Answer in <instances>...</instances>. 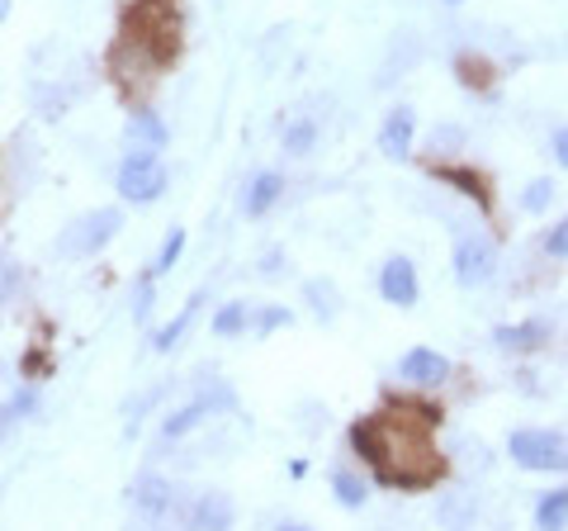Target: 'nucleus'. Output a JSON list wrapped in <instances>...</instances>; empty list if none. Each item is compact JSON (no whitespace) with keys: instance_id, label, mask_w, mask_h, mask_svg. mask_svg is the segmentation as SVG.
<instances>
[{"instance_id":"1","label":"nucleus","mask_w":568,"mask_h":531,"mask_svg":"<svg viewBox=\"0 0 568 531\" xmlns=\"http://www.w3.org/2000/svg\"><path fill=\"white\" fill-rule=\"evenodd\" d=\"M440 422V409L426 403H398L388 413H375L351 428L355 455H365L375 465L379 484L394 489H432L446 470V460L432 447V428Z\"/></svg>"},{"instance_id":"2","label":"nucleus","mask_w":568,"mask_h":531,"mask_svg":"<svg viewBox=\"0 0 568 531\" xmlns=\"http://www.w3.org/2000/svg\"><path fill=\"white\" fill-rule=\"evenodd\" d=\"M507 451L521 470H536V474H559L568 470V437L564 432H549V428H521L507 437Z\"/></svg>"},{"instance_id":"3","label":"nucleus","mask_w":568,"mask_h":531,"mask_svg":"<svg viewBox=\"0 0 568 531\" xmlns=\"http://www.w3.org/2000/svg\"><path fill=\"white\" fill-rule=\"evenodd\" d=\"M162 190H166V167L156 162V152H133V157H123V167H119V194H123V200L148 204V200H156Z\"/></svg>"},{"instance_id":"4","label":"nucleus","mask_w":568,"mask_h":531,"mask_svg":"<svg viewBox=\"0 0 568 531\" xmlns=\"http://www.w3.org/2000/svg\"><path fill=\"white\" fill-rule=\"evenodd\" d=\"M497 271V247L488 233H465L455 242V280L465 290H478V285H488Z\"/></svg>"},{"instance_id":"5","label":"nucleus","mask_w":568,"mask_h":531,"mask_svg":"<svg viewBox=\"0 0 568 531\" xmlns=\"http://www.w3.org/2000/svg\"><path fill=\"white\" fill-rule=\"evenodd\" d=\"M114 233H119V209H100V214H85V219L71 223L58 238V247L67 257H95Z\"/></svg>"},{"instance_id":"6","label":"nucleus","mask_w":568,"mask_h":531,"mask_svg":"<svg viewBox=\"0 0 568 531\" xmlns=\"http://www.w3.org/2000/svg\"><path fill=\"white\" fill-rule=\"evenodd\" d=\"M379 294H384L394 309H413V304H417V294H422V285H417V266L407 261V257H388V261H384V271H379Z\"/></svg>"},{"instance_id":"7","label":"nucleus","mask_w":568,"mask_h":531,"mask_svg":"<svg viewBox=\"0 0 568 531\" xmlns=\"http://www.w3.org/2000/svg\"><path fill=\"white\" fill-rule=\"evenodd\" d=\"M398 375L407 380V384H440L450 375V361L440 357V351H432V347H413L407 357L398 361Z\"/></svg>"},{"instance_id":"8","label":"nucleus","mask_w":568,"mask_h":531,"mask_svg":"<svg viewBox=\"0 0 568 531\" xmlns=\"http://www.w3.org/2000/svg\"><path fill=\"white\" fill-rule=\"evenodd\" d=\"M129 499H133V508H138L148 522H162L166 512H171V503H175V489H171L166 480H156V474H142Z\"/></svg>"},{"instance_id":"9","label":"nucleus","mask_w":568,"mask_h":531,"mask_svg":"<svg viewBox=\"0 0 568 531\" xmlns=\"http://www.w3.org/2000/svg\"><path fill=\"white\" fill-rule=\"evenodd\" d=\"M413 133H417V114L398 104V110H388L384 129H379V152L384 157H407L413 152Z\"/></svg>"},{"instance_id":"10","label":"nucleus","mask_w":568,"mask_h":531,"mask_svg":"<svg viewBox=\"0 0 568 531\" xmlns=\"http://www.w3.org/2000/svg\"><path fill=\"white\" fill-rule=\"evenodd\" d=\"M493 342L503 351H540L549 342V323L545 318H526V323H503L493 332Z\"/></svg>"},{"instance_id":"11","label":"nucleus","mask_w":568,"mask_h":531,"mask_svg":"<svg viewBox=\"0 0 568 531\" xmlns=\"http://www.w3.org/2000/svg\"><path fill=\"white\" fill-rule=\"evenodd\" d=\"M129 143L142 152H162L166 148V123L156 119V110H133L129 119Z\"/></svg>"},{"instance_id":"12","label":"nucleus","mask_w":568,"mask_h":531,"mask_svg":"<svg viewBox=\"0 0 568 531\" xmlns=\"http://www.w3.org/2000/svg\"><path fill=\"white\" fill-rule=\"evenodd\" d=\"M190 527H233V503L223 499V493H200L190 508Z\"/></svg>"},{"instance_id":"13","label":"nucleus","mask_w":568,"mask_h":531,"mask_svg":"<svg viewBox=\"0 0 568 531\" xmlns=\"http://www.w3.org/2000/svg\"><path fill=\"white\" fill-rule=\"evenodd\" d=\"M436 181H450L459 194H469V200H478V204H493V194H488V186H484V176L478 171H469V167H436Z\"/></svg>"},{"instance_id":"14","label":"nucleus","mask_w":568,"mask_h":531,"mask_svg":"<svg viewBox=\"0 0 568 531\" xmlns=\"http://www.w3.org/2000/svg\"><path fill=\"white\" fill-rule=\"evenodd\" d=\"M280 194H284V181H280V176H275V171H261L256 181H252V190H246V200H242V204H246V214H252V219H261L265 209L280 200Z\"/></svg>"},{"instance_id":"15","label":"nucleus","mask_w":568,"mask_h":531,"mask_svg":"<svg viewBox=\"0 0 568 531\" xmlns=\"http://www.w3.org/2000/svg\"><path fill=\"white\" fill-rule=\"evenodd\" d=\"M536 527H549V531L568 527V489H549L536 503Z\"/></svg>"},{"instance_id":"16","label":"nucleus","mask_w":568,"mask_h":531,"mask_svg":"<svg viewBox=\"0 0 568 531\" xmlns=\"http://www.w3.org/2000/svg\"><path fill=\"white\" fill-rule=\"evenodd\" d=\"M549 204H555V181H549V176H540V181H530L521 190V209H526V214H545Z\"/></svg>"},{"instance_id":"17","label":"nucleus","mask_w":568,"mask_h":531,"mask_svg":"<svg viewBox=\"0 0 568 531\" xmlns=\"http://www.w3.org/2000/svg\"><path fill=\"white\" fill-rule=\"evenodd\" d=\"M313 143H317V123H313V119H298V123H290V129H284V148H290L294 157H304Z\"/></svg>"},{"instance_id":"18","label":"nucleus","mask_w":568,"mask_h":531,"mask_svg":"<svg viewBox=\"0 0 568 531\" xmlns=\"http://www.w3.org/2000/svg\"><path fill=\"white\" fill-rule=\"evenodd\" d=\"M304 294H308V304H313L317 318H332V313H336V290H332V280H308Z\"/></svg>"},{"instance_id":"19","label":"nucleus","mask_w":568,"mask_h":531,"mask_svg":"<svg viewBox=\"0 0 568 531\" xmlns=\"http://www.w3.org/2000/svg\"><path fill=\"white\" fill-rule=\"evenodd\" d=\"M194 309H200V299H190V304H185V313H181V318H171V323H166L162 332H156V342H152V347H156V351H171L175 342H181V332L190 328V318H194Z\"/></svg>"},{"instance_id":"20","label":"nucleus","mask_w":568,"mask_h":531,"mask_svg":"<svg viewBox=\"0 0 568 531\" xmlns=\"http://www.w3.org/2000/svg\"><path fill=\"white\" fill-rule=\"evenodd\" d=\"M242 328H246V304H223L219 318H213V332H219V338H237Z\"/></svg>"},{"instance_id":"21","label":"nucleus","mask_w":568,"mask_h":531,"mask_svg":"<svg viewBox=\"0 0 568 531\" xmlns=\"http://www.w3.org/2000/svg\"><path fill=\"white\" fill-rule=\"evenodd\" d=\"M204 413H209V403L200 399V403H190V409H181L175 418H166V437H185L194 422H204Z\"/></svg>"},{"instance_id":"22","label":"nucleus","mask_w":568,"mask_h":531,"mask_svg":"<svg viewBox=\"0 0 568 531\" xmlns=\"http://www.w3.org/2000/svg\"><path fill=\"white\" fill-rule=\"evenodd\" d=\"M332 484H336V503H342V508H361V503H365V484L355 480V474L342 470Z\"/></svg>"},{"instance_id":"23","label":"nucleus","mask_w":568,"mask_h":531,"mask_svg":"<svg viewBox=\"0 0 568 531\" xmlns=\"http://www.w3.org/2000/svg\"><path fill=\"white\" fill-rule=\"evenodd\" d=\"M181 252H185V233H181V228H175V233L162 242V257H156V266H152V271H156V275H166L171 266L181 261Z\"/></svg>"},{"instance_id":"24","label":"nucleus","mask_w":568,"mask_h":531,"mask_svg":"<svg viewBox=\"0 0 568 531\" xmlns=\"http://www.w3.org/2000/svg\"><path fill=\"white\" fill-rule=\"evenodd\" d=\"M545 257H555V261H568V214L549 228L545 233Z\"/></svg>"},{"instance_id":"25","label":"nucleus","mask_w":568,"mask_h":531,"mask_svg":"<svg viewBox=\"0 0 568 531\" xmlns=\"http://www.w3.org/2000/svg\"><path fill=\"white\" fill-rule=\"evenodd\" d=\"M14 294H20V271L0 257V309H6V299H14Z\"/></svg>"},{"instance_id":"26","label":"nucleus","mask_w":568,"mask_h":531,"mask_svg":"<svg viewBox=\"0 0 568 531\" xmlns=\"http://www.w3.org/2000/svg\"><path fill=\"white\" fill-rule=\"evenodd\" d=\"M256 328H261V332H275V328H290V309H265V313L256 318Z\"/></svg>"},{"instance_id":"27","label":"nucleus","mask_w":568,"mask_h":531,"mask_svg":"<svg viewBox=\"0 0 568 531\" xmlns=\"http://www.w3.org/2000/svg\"><path fill=\"white\" fill-rule=\"evenodd\" d=\"M148 313H152V280H142V285H138V304H133V318L142 323V318H148Z\"/></svg>"},{"instance_id":"28","label":"nucleus","mask_w":568,"mask_h":531,"mask_svg":"<svg viewBox=\"0 0 568 531\" xmlns=\"http://www.w3.org/2000/svg\"><path fill=\"white\" fill-rule=\"evenodd\" d=\"M549 152H555V162L568 171V129H559L555 138H549Z\"/></svg>"},{"instance_id":"29","label":"nucleus","mask_w":568,"mask_h":531,"mask_svg":"<svg viewBox=\"0 0 568 531\" xmlns=\"http://www.w3.org/2000/svg\"><path fill=\"white\" fill-rule=\"evenodd\" d=\"M261 271H265V275H275V271H280V252H265V261H261Z\"/></svg>"},{"instance_id":"30","label":"nucleus","mask_w":568,"mask_h":531,"mask_svg":"<svg viewBox=\"0 0 568 531\" xmlns=\"http://www.w3.org/2000/svg\"><path fill=\"white\" fill-rule=\"evenodd\" d=\"M6 14H10V0H0V24H6Z\"/></svg>"},{"instance_id":"31","label":"nucleus","mask_w":568,"mask_h":531,"mask_svg":"<svg viewBox=\"0 0 568 531\" xmlns=\"http://www.w3.org/2000/svg\"><path fill=\"white\" fill-rule=\"evenodd\" d=\"M446 6H459V0H446Z\"/></svg>"}]
</instances>
